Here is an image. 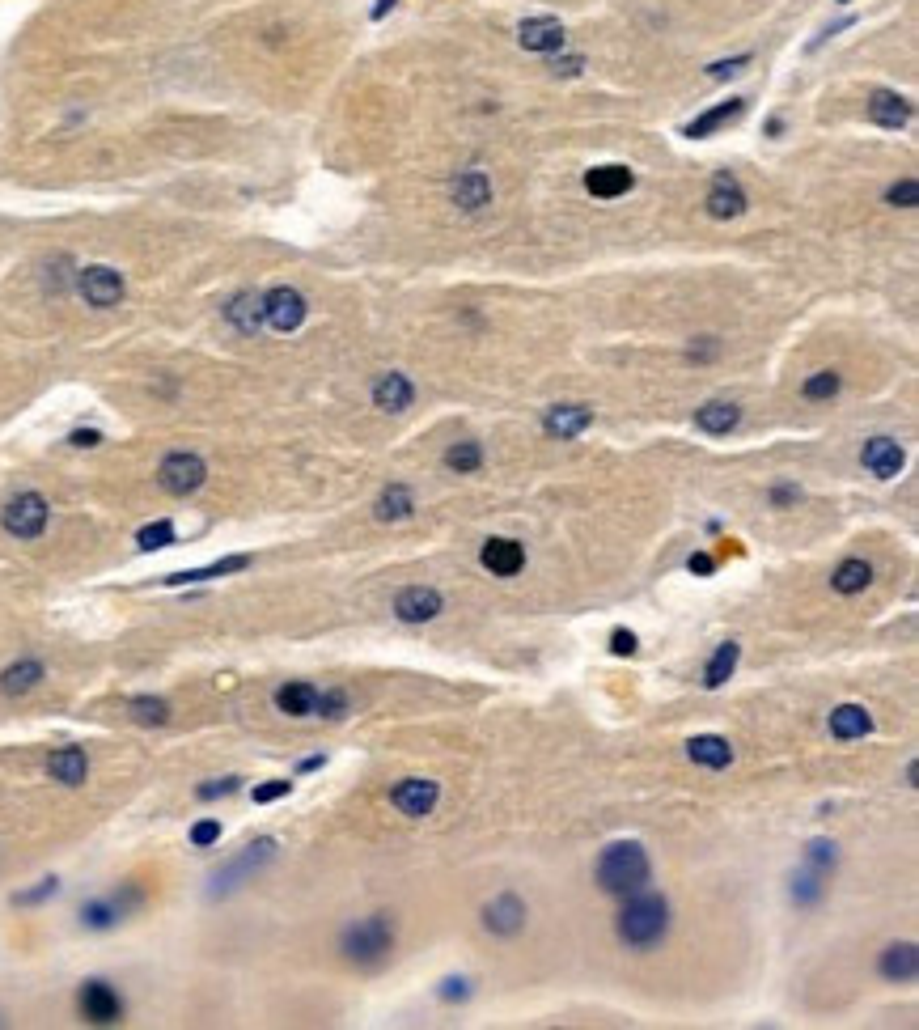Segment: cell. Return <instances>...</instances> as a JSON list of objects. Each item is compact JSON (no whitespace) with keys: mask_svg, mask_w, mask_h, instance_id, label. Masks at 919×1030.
Wrapping results in <instances>:
<instances>
[{"mask_svg":"<svg viewBox=\"0 0 919 1030\" xmlns=\"http://www.w3.org/2000/svg\"><path fill=\"white\" fill-rule=\"evenodd\" d=\"M276 708L284 717H314L318 713V687L314 683H284L276 691Z\"/></svg>","mask_w":919,"mask_h":1030,"instance_id":"cell-21","label":"cell"},{"mask_svg":"<svg viewBox=\"0 0 919 1030\" xmlns=\"http://www.w3.org/2000/svg\"><path fill=\"white\" fill-rule=\"evenodd\" d=\"M68 441H72V446H77V450H94L98 441H102V433H98V429H77V433H72Z\"/></svg>","mask_w":919,"mask_h":1030,"instance_id":"cell-47","label":"cell"},{"mask_svg":"<svg viewBox=\"0 0 919 1030\" xmlns=\"http://www.w3.org/2000/svg\"><path fill=\"white\" fill-rule=\"evenodd\" d=\"M589 424H593V412L581 403H564V407H551L547 412V433H555V437H576V433H585Z\"/></svg>","mask_w":919,"mask_h":1030,"instance_id":"cell-25","label":"cell"},{"mask_svg":"<svg viewBox=\"0 0 919 1030\" xmlns=\"http://www.w3.org/2000/svg\"><path fill=\"white\" fill-rule=\"evenodd\" d=\"M886 200H890L894 208H915V204H919V183H915V179H903V183H894V187H890V195H886Z\"/></svg>","mask_w":919,"mask_h":1030,"instance_id":"cell-42","label":"cell"},{"mask_svg":"<svg viewBox=\"0 0 919 1030\" xmlns=\"http://www.w3.org/2000/svg\"><path fill=\"white\" fill-rule=\"evenodd\" d=\"M869 119L881 123V128H907L911 119V102L903 94H890V90H877L869 98Z\"/></svg>","mask_w":919,"mask_h":1030,"instance_id":"cell-20","label":"cell"},{"mask_svg":"<svg viewBox=\"0 0 919 1030\" xmlns=\"http://www.w3.org/2000/svg\"><path fill=\"white\" fill-rule=\"evenodd\" d=\"M610 649H615L619 657H627V653H636V632H623V628H619L615 636H610Z\"/></svg>","mask_w":919,"mask_h":1030,"instance_id":"cell-46","label":"cell"},{"mask_svg":"<svg viewBox=\"0 0 919 1030\" xmlns=\"http://www.w3.org/2000/svg\"><path fill=\"white\" fill-rule=\"evenodd\" d=\"M77 289H81V297L94 310H111V306H119V301H123V276L115 268H102V263H98V268H85L77 276Z\"/></svg>","mask_w":919,"mask_h":1030,"instance_id":"cell-8","label":"cell"},{"mask_svg":"<svg viewBox=\"0 0 919 1030\" xmlns=\"http://www.w3.org/2000/svg\"><path fill=\"white\" fill-rule=\"evenodd\" d=\"M873 730V717L864 713L860 704H839L835 713H831V734L839 738V742H852V738H864Z\"/></svg>","mask_w":919,"mask_h":1030,"instance_id":"cell-27","label":"cell"},{"mask_svg":"<svg viewBox=\"0 0 919 1030\" xmlns=\"http://www.w3.org/2000/svg\"><path fill=\"white\" fill-rule=\"evenodd\" d=\"M585 187H589V195H598V200H615V195H627L636 187V174L627 166H598L585 174Z\"/></svg>","mask_w":919,"mask_h":1030,"instance_id":"cell-18","label":"cell"},{"mask_svg":"<svg viewBox=\"0 0 919 1030\" xmlns=\"http://www.w3.org/2000/svg\"><path fill=\"white\" fill-rule=\"evenodd\" d=\"M479 463H483L479 441H458V446H449V450H445V467H449V471H458V475L475 471Z\"/></svg>","mask_w":919,"mask_h":1030,"instance_id":"cell-35","label":"cell"},{"mask_svg":"<svg viewBox=\"0 0 919 1030\" xmlns=\"http://www.w3.org/2000/svg\"><path fill=\"white\" fill-rule=\"evenodd\" d=\"M737 657H742V649H737V641H725V645H720V649L712 653V662H708V670H704V683H708L712 691H716V687L725 683L729 674L737 670Z\"/></svg>","mask_w":919,"mask_h":1030,"instance_id":"cell-33","label":"cell"},{"mask_svg":"<svg viewBox=\"0 0 919 1030\" xmlns=\"http://www.w3.org/2000/svg\"><path fill=\"white\" fill-rule=\"evenodd\" d=\"M47 895H56V878H47L39 891H26V895H17V903H39V899H47Z\"/></svg>","mask_w":919,"mask_h":1030,"instance_id":"cell-49","label":"cell"},{"mask_svg":"<svg viewBox=\"0 0 919 1030\" xmlns=\"http://www.w3.org/2000/svg\"><path fill=\"white\" fill-rule=\"evenodd\" d=\"M344 713H348V696H344V691H318V713H314V717L339 721Z\"/></svg>","mask_w":919,"mask_h":1030,"instance_id":"cell-41","label":"cell"},{"mask_svg":"<svg viewBox=\"0 0 919 1030\" xmlns=\"http://www.w3.org/2000/svg\"><path fill=\"white\" fill-rule=\"evenodd\" d=\"M390 950H394V920H390L386 912L365 916L360 925H352V929L344 933V954L352 958V963H360V967L382 963Z\"/></svg>","mask_w":919,"mask_h":1030,"instance_id":"cell-3","label":"cell"},{"mask_svg":"<svg viewBox=\"0 0 919 1030\" xmlns=\"http://www.w3.org/2000/svg\"><path fill=\"white\" fill-rule=\"evenodd\" d=\"M792 496H797V488H776V505H788Z\"/></svg>","mask_w":919,"mask_h":1030,"instance_id":"cell-52","label":"cell"},{"mask_svg":"<svg viewBox=\"0 0 919 1030\" xmlns=\"http://www.w3.org/2000/svg\"><path fill=\"white\" fill-rule=\"evenodd\" d=\"M81 1018L85 1022H94V1026H111V1022H119L123 1018V1001H119V992L106 984V980H89L85 988H81Z\"/></svg>","mask_w":919,"mask_h":1030,"instance_id":"cell-9","label":"cell"},{"mask_svg":"<svg viewBox=\"0 0 919 1030\" xmlns=\"http://www.w3.org/2000/svg\"><path fill=\"white\" fill-rule=\"evenodd\" d=\"M394 615L403 619V624H428V619L441 615V594L432 590V585H411L394 598Z\"/></svg>","mask_w":919,"mask_h":1030,"instance_id":"cell-11","label":"cell"},{"mask_svg":"<svg viewBox=\"0 0 919 1030\" xmlns=\"http://www.w3.org/2000/svg\"><path fill=\"white\" fill-rule=\"evenodd\" d=\"M47 501L39 492H22V496H13V501L5 505V513H0V522H5V530L9 535H17V539H39L43 530H47Z\"/></svg>","mask_w":919,"mask_h":1030,"instance_id":"cell-5","label":"cell"},{"mask_svg":"<svg viewBox=\"0 0 919 1030\" xmlns=\"http://www.w3.org/2000/svg\"><path fill=\"white\" fill-rule=\"evenodd\" d=\"M712 568H716V560H712V556H704V552H699V556H691V573H699V577H708V573H712Z\"/></svg>","mask_w":919,"mask_h":1030,"instance_id":"cell-50","label":"cell"},{"mask_svg":"<svg viewBox=\"0 0 919 1030\" xmlns=\"http://www.w3.org/2000/svg\"><path fill=\"white\" fill-rule=\"evenodd\" d=\"M390 5H394V0H382V5H377V17H382V13L390 9Z\"/></svg>","mask_w":919,"mask_h":1030,"instance_id":"cell-53","label":"cell"},{"mask_svg":"<svg viewBox=\"0 0 919 1030\" xmlns=\"http://www.w3.org/2000/svg\"><path fill=\"white\" fill-rule=\"evenodd\" d=\"M272 857H276V840H255V844H250L246 852H238V857H233V861L221 869V874L212 878V882H216V886H212V895H225V891H233V886H238V882H246L250 874H259V869H263L267 861H272Z\"/></svg>","mask_w":919,"mask_h":1030,"instance_id":"cell-6","label":"cell"},{"mask_svg":"<svg viewBox=\"0 0 919 1030\" xmlns=\"http://www.w3.org/2000/svg\"><path fill=\"white\" fill-rule=\"evenodd\" d=\"M687 755H691L695 763H704V768H729V763H733L729 738H720V734H699V738H691V742H687Z\"/></svg>","mask_w":919,"mask_h":1030,"instance_id":"cell-24","label":"cell"},{"mask_svg":"<svg viewBox=\"0 0 919 1030\" xmlns=\"http://www.w3.org/2000/svg\"><path fill=\"white\" fill-rule=\"evenodd\" d=\"M517 43L526 51H555L564 43V26L560 17H526L517 30Z\"/></svg>","mask_w":919,"mask_h":1030,"instance_id":"cell-16","label":"cell"},{"mask_svg":"<svg viewBox=\"0 0 919 1030\" xmlns=\"http://www.w3.org/2000/svg\"><path fill=\"white\" fill-rule=\"evenodd\" d=\"M742 212H746V191L737 187L733 174H716V183L708 191V217L733 221V217H742Z\"/></svg>","mask_w":919,"mask_h":1030,"instance_id":"cell-14","label":"cell"},{"mask_svg":"<svg viewBox=\"0 0 919 1030\" xmlns=\"http://www.w3.org/2000/svg\"><path fill=\"white\" fill-rule=\"evenodd\" d=\"M411 509H416V505H411V492L403 484H390L382 492V501H377V518H382V522H403Z\"/></svg>","mask_w":919,"mask_h":1030,"instance_id":"cell-34","label":"cell"},{"mask_svg":"<svg viewBox=\"0 0 919 1030\" xmlns=\"http://www.w3.org/2000/svg\"><path fill=\"white\" fill-rule=\"evenodd\" d=\"M869 581H873L869 560H843V564L835 568V577H831V585H835L839 594H860Z\"/></svg>","mask_w":919,"mask_h":1030,"instance_id":"cell-31","label":"cell"},{"mask_svg":"<svg viewBox=\"0 0 919 1030\" xmlns=\"http://www.w3.org/2000/svg\"><path fill=\"white\" fill-rule=\"evenodd\" d=\"M238 785H242L238 776H225V780H216V785H200V789H195V797H200V802H216V797L238 793Z\"/></svg>","mask_w":919,"mask_h":1030,"instance_id":"cell-43","label":"cell"},{"mask_svg":"<svg viewBox=\"0 0 919 1030\" xmlns=\"http://www.w3.org/2000/svg\"><path fill=\"white\" fill-rule=\"evenodd\" d=\"M132 721H140V725H166L170 721V704L153 700V696H140V700H132Z\"/></svg>","mask_w":919,"mask_h":1030,"instance_id":"cell-36","label":"cell"},{"mask_svg":"<svg viewBox=\"0 0 919 1030\" xmlns=\"http://www.w3.org/2000/svg\"><path fill=\"white\" fill-rule=\"evenodd\" d=\"M288 789H293V780H272V785H259L255 789V802L263 806V802H276V797H288Z\"/></svg>","mask_w":919,"mask_h":1030,"instance_id":"cell-45","label":"cell"},{"mask_svg":"<svg viewBox=\"0 0 919 1030\" xmlns=\"http://www.w3.org/2000/svg\"><path fill=\"white\" fill-rule=\"evenodd\" d=\"M822 878H826V874H818V869H809V865H805V874L797 878V886H792V899L805 903V908H809V903H818V899H822V891H826V882H822Z\"/></svg>","mask_w":919,"mask_h":1030,"instance_id":"cell-37","label":"cell"},{"mask_svg":"<svg viewBox=\"0 0 919 1030\" xmlns=\"http://www.w3.org/2000/svg\"><path fill=\"white\" fill-rule=\"evenodd\" d=\"M877 971L886 975L890 984H911V980H915V971H919V950L911 946V941H898V946H886V950H881Z\"/></svg>","mask_w":919,"mask_h":1030,"instance_id":"cell-17","label":"cell"},{"mask_svg":"<svg viewBox=\"0 0 919 1030\" xmlns=\"http://www.w3.org/2000/svg\"><path fill=\"white\" fill-rule=\"evenodd\" d=\"M742 111H746V102H742V98H729V102H720L716 111L699 115V119L691 123V128H687V136H695V140H699V136H712L716 128H725V123H729V119H737Z\"/></svg>","mask_w":919,"mask_h":1030,"instance_id":"cell-30","label":"cell"},{"mask_svg":"<svg viewBox=\"0 0 919 1030\" xmlns=\"http://www.w3.org/2000/svg\"><path fill=\"white\" fill-rule=\"evenodd\" d=\"M665 929H670V903H665L661 895H632L623 903V912H619V937L627 941L632 950H653L657 941L665 937Z\"/></svg>","mask_w":919,"mask_h":1030,"instance_id":"cell-1","label":"cell"},{"mask_svg":"<svg viewBox=\"0 0 919 1030\" xmlns=\"http://www.w3.org/2000/svg\"><path fill=\"white\" fill-rule=\"evenodd\" d=\"M43 683V662H13L5 674H0V691H5V696H26V691H34Z\"/></svg>","mask_w":919,"mask_h":1030,"instance_id":"cell-29","label":"cell"},{"mask_svg":"<svg viewBox=\"0 0 919 1030\" xmlns=\"http://www.w3.org/2000/svg\"><path fill=\"white\" fill-rule=\"evenodd\" d=\"M263 323L272 331H284V335L297 331L305 323V297L297 289H288V284H280V289H272L263 297Z\"/></svg>","mask_w":919,"mask_h":1030,"instance_id":"cell-7","label":"cell"},{"mask_svg":"<svg viewBox=\"0 0 919 1030\" xmlns=\"http://www.w3.org/2000/svg\"><path fill=\"white\" fill-rule=\"evenodd\" d=\"M746 64V56H737V60H729V64H712V77H725V73H737V68Z\"/></svg>","mask_w":919,"mask_h":1030,"instance_id":"cell-51","label":"cell"},{"mask_svg":"<svg viewBox=\"0 0 919 1030\" xmlns=\"http://www.w3.org/2000/svg\"><path fill=\"white\" fill-rule=\"evenodd\" d=\"M805 865L818 869V874H831V869H835V844L814 840V844H809V852H805Z\"/></svg>","mask_w":919,"mask_h":1030,"instance_id":"cell-40","label":"cell"},{"mask_svg":"<svg viewBox=\"0 0 919 1030\" xmlns=\"http://www.w3.org/2000/svg\"><path fill=\"white\" fill-rule=\"evenodd\" d=\"M136 543H140V552H161V547L174 543V522H153V526H144L140 535H136Z\"/></svg>","mask_w":919,"mask_h":1030,"instance_id":"cell-38","label":"cell"},{"mask_svg":"<svg viewBox=\"0 0 919 1030\" xmlns=\"http://www.w3.org/2000/svg\"><path fill=\"white\" fill-rule=\"evenodd\" d=\"M801 390H805V399H835L839 395V374L835 369H822V374H814Z\"/></svg>","mask_w":919,"mask_h":1030,"instance_id":"cell-39","label":"cell"},{"mask_svg":"<svg viewBox=\"0 0 919 1030\" xmlns=\"http://www.w3.org/2000/svg\"><path fill=\"white\" fill-rule=\"evenodd\" d=\"M479 560L492 577H517L521 568H526V552H521V543H513V539H488Z\"/></svg>","mask_w":919,"mask_h":1030,"instance_id":"cell-13","label":"cell"},{"mask_svg":"<svg viewBox=\"0 0 919 1030\" xmlns=\"http://www.w3.org/2000/svg\"><path fill=\"white\" fill-rule=\"evenodd\" d=\"M483 925H488L492 933H500V937L521 933V929H526V903H521L517 895H500V899H492L488 908H483Z\"/></svg>","mask_w":919,"mask_h":1030,"instance_id":"cell-15","label":"cell"},{"mask_svg":"<svg viewBox=\"0 0 919 1030\" xmlns=\"http://www.w3.org/2000/svg\"><path fill=\"white\" fill-rule=\"evenodd\" d=\"M411 399H416V390H411V382L403 374H382L373 386V403L382 407V412H407Z\"/></svg>","mask_w":919,"mask_h":1030,"instance_id":"cell-22","label":"cell"},{"mask_svg":"<svg viewBox=\"0 0 919 1030\" xmlns=\"http://www.w3.org/2000/svg\"><path fill=\"white\" fill-rule=\"evenodd\" d=\"M216 840H221V823H216V819H204V823L191 827V844H195V848H208V844H216Z\"/></svg>","mask_w":919,"mask_h":1030,"instance_id":"cell-44","label":"cell"},{"mask_svg":"<svg viewBox=\"0 0 919 1030\" xmlns=\"http://www.w3.org/2000/svg\"><path fill=\"white\" fill-rule=\"evenodd\" d=\"M204 479H208L204 458H200V454H187V450L161 458V467H157V484L166 488L170 496H191V492H200Z\"/></svg>","mask_w":919,"mask_h":1030,"instance_id":"cell-4","label":"cell"},{"mask_svg":"<svg viewBox=\"0 0 919 1030\" xmlns=\"http://www.w3.org/2000/svg\"><path fill=\"white\" fill-rule=\"evenodd\" d=\"M47 772H51V780H60V785L77 789V785H85V776H89V759H85L81 747H60V751H51Z\"/></svg>","mask_w":919,"mask_h":1030,"instance_id":"cell-19","label":"cell"},{"mask_svg":"<svg viewBox=\"0 0 919 1030\" xmlns=\"http://www.w3.org/2000/svg\"><path fill=\"white\" fill-rule=\"evenodd\" d=\"M488 200H492V183H488V174H483V170H466V174H458V183H454V204H458L462 212H479Z\"/></svg>","mask_w":919,"mask_h":1030,"instance_id":"cell-23","label":"cell"},{"mask_svg":"<svg viewBox=\"0 0 919 1030\" xmlns=\"http://www.w3.org/2000/svg\"><path fill=\"white\" fill-rule=\"evenodd\" d=\"M437 797H441L437 780L411 776V780H403V785H394L390 802L399 806V814H407V819H424V814H432V806H437Z\"/></svg>","mask_w":919,"mask_h":1030,"instance_id":"cell-10","label":"cell"},{"mask_svg":"<svg viewBox=\"0 0 919 1030\" xmlns=\"http://www.w3.org/2000/svg\"><path fill=\"white\" fill-rule=\"evenodd\" d=\"M246 564H250V556H225V560H216V564H208V568H191V573H174V577H166V585L212 581V577H225V573H242Z\"/></svg>","mask_w":919,"mask_h":1030,"instance_id":"cell-32","label":"cell"},{"mask_svg":"<svg viewBox=\"0 0 919 1030\" xmlns=\"http://www.w3.org/2000/svg\"><path fill=\"white\" fill-rule=\"evenodd\" d=\"M737 420H742V407L729 403V399H712L695 412V424L704 433H729V429H737Z\"/></svg>","mask_w":919,"mask_h":1030,"instance_id":"cell-26","label":"cell"},{"mask_svg":"<svg viewBox=\"0 0 919 1030\" xmlns=\"http://www.w3.org/2000/svg\"><path fill=\"white\" fill-rule=\"evenodd\" d=\"M551 68H555V77H576V73L585 68V60H581V56H568V60H555Z\"/></svg>","mask_w":919,"mask_h":1030,"instance_id":"cell-48","label":"cell"},{"mask_svg":"<svg viewBox=\"0 0 919 1030\" xmlns=\"http://www.w3.org/2000/svg\"><path fill=\"white\" fill-rule=\"evenodd\" d=\"M644 882H648V852H644L636 840L610 844V848L602 852V861H598V886H602L606 895L627 899V895L644 891Z\"/></svg>","mask_w":919,"mask_h":1030,"instance_id":"cell-2","label":"cell"},{"mask_svg":"<svg viewBox=\"0 0 919 1030\" xmlns=\"http://www.w3.org/2000/svg\"><path fill=\"white\" fill-rule=\"evenodd\" d=\"M860 463L869 467L877 479H894L898 471H903L907 454H903V446H898V441H890V437H873V441H864Z\"/></svg>","mask_w":919,"mask_h":1030,"instance_id":"cell-12","label":"cell"},{"mask_svg":"<svg viewBox=\"0 0 919 1030\" xmlns=\"http://www.w3.org/2000/svg\"><path fill=\"white\" fill-rule=\"evenodd\" d=\"M225 318L238 331H246V335H255L259 327H263V297H255V293H238L225 306Z\"/></svg>","mask_w":919,"mask_h":1030,"instance_id":"cell-28","label":"cell"}]
</instances>
